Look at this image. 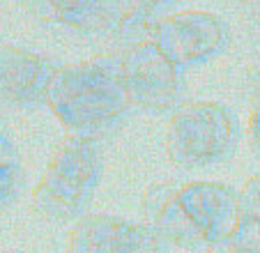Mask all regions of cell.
<instances>
[{
  "label": "cell",
  "mask_w": 260,
  "mask_h": 253,
  "mask_svg": "<svg viewBox=\"0 0 260 253\" xmlns=\"http://www.w3.org/2000/svg\"><path fill=\"white\" fill-rule=\"evenodd\" d=\"M46 108L62 122L67 134L99 141L132 108L120 53L55 67L46 90Z\"/></svg>",
  "instance_id": "6da1fadb"
},
{
  "label": "cell",
  "mask_w": 260,
  "mask_h": 253,
  "mask_svg": "<svg viewBox=\"0 0 260 253\" xmlns=\"http://www.w3.org/2000/svg\"><path fill=\"white\" fill-rule=\"evenodd\" d=\"M102 177V154L97 141L67 136L55 145L42 180L32 189L30 207L51 221H79L85 216Z\"/></svg>",
  "instance_id": "7a4b0ae2"
},
{
  "label": "cell",
  "mask_w": 260,
  "mask_h": 253,
  "mask_svg": "<svg viewBox=\"0 0 260 253\" xmlns=\"http://www.w3.org/2000/svg\"><path fill=\"white\" fill-rule=\"evenodd\" d=\"M237 141L240 124L219 102L180 104L166 122V154L180 168H203L226 159Z\"/></svg>",
  "instance_id": "3957f363"
},
{
  "label": "cell",
  "mask_w": 260,
  "mask_h": 253,
  "mask_svg": "<svg viewBox=\"0 0 260 253\" xmlns=\"http://www.w3.org/2000/svg\"><path fill=\"white\" fill-rule=\"evenodd\" d=\"M122 76L132 106L150 113H173L182 104L184 69L177 67L152 39L120 53Z\"/></svg>",
  "instance_id": "277c9868"
},
{
  "label": "cell",
  "mask_w": 260,
  "mask_h": 253,
  "mask_svg": "<svg viewBox=\"0 0 260 253\" xmlns=\"http://www.w3.org/2000/svg\"><path fill=\"white\" fill-rule=\"evenodd\" d=\"M152 42L177 67L187 69L207 62L226 49L228 30L212 12H173L157 23Z\"/></svg>",
  "instance_id": "5b68a950"
},
{
  "label": "cell",
  "mask_w": 260,
  "mask_h": 253,
  "mask_svg": "<svg viewBox=\"0 0 260 253\" xmlns=\"http://www.w3.org/2000/svg\"><path fill=\"white\" fill-rule=\"evenodd\" d=\"M55 65L23 46H0V108L46 106V90Z\"/></svg>",
  "instance_id": "8992f818"
},
{
  "label": "cell",
  "mask_w": 260,
  "mask_h": 253,
  "mask_svg": "<svg viewBox=\"0 0 260 253\" xmlns=\"http://www.w3.org/2000/svg\"><path fill=\"white\" fill-rule=\"evenodd\" d=\"M177 198L207 239V246L226 237L240 221V191L228 184L177 182Z\"/></svg>",
  "instance_id": "52a82bcc"
},
{
  "label": "cell",
  "mask_w": 260,
  "mask_h": 253,
  "mask_svg": "<svg viewBox=\"0 0 260 253\" xmlns=\"http://www.w3.org/2000/svg\"><path fill=\"white\" fill-rule=\"evenodd\" d=\"M32 19L79 35H111L122 0H23Z\"/></svg>",
  "instance_id": "ba28073f"
},
{
  "label": "cell",
  "mask_w": 260,
  "mask_h": 253,
  "mask_svg": "<svg viewBox=\"0 0 260 253\" xmlns=\"http://www.w3.org/2000/svg\"><path fill=\"white\" fill-rule=\"evenodd\" d=\"M132 221L115 214H85L69 235V253H118Z\"/></svg>",
  "instance_id": "9c48e42d"
},
{
  "label": "cell",
  "mask_w": 260,
  "mask_h": 253,
  "mask_svg": "<svg viewBox=\"0 0 260 253\" xmlns=\"http://www.w3.org/2000/svg\"><path fill=\"white\" fill-rule=\"evenodd\" d=\"M205 253H260V224L240 216L235 228L205 248Z\"/></svg>",
  "instance_id": "30bf717a"
},
{
  "label": "cell",
  "mask_w": 260,
  "mask_h": 253,
  "mask_svg": "<svg viewBox=\"0 0 260 253\" xmlns=\"http://www.w3.org/2000/svg\"><path fill=\"white\" fill-rule=\"evenodd\" d=\"M118 253H168V244L150 226L132 221Z\"/></svg>",
  "instance_id": "8fae6325"
},
{
  "label": "cell",
  "mask_w": 260,
  "mask_h": 253,
  "mask_svg": "<svg viewBox=\"0 0 260 253\" xmlns=\"http://www.w3.org/2000/svg\"><path fill=\"white\" fill-rule=\"evenodd\" d=\"M23 189V168L21 164L0 166V209L10 207Z\"/></svg>",
  "instance_id": "7c38bea8"
},
{
  "label": "cell",
  "mask_w": 260,
  "mask_h": 253,
  "mask_svg": "<svg viewBox=\"0 0 260 253\" xmlns=\"http://www.w3.org/2000/svg\"><path fill=\"white\" fill-rule=\"evenodd\" d=\"M240 216L260 224V171L251 175L240 189Z\"/></svg>",
  "instance_id": "4fadbf2b"
},
{
  "label": "cell",
  "mask_w": 260,
  "mask_h": 253,
  "mask_svg": "<svg viewBox=\"0 0 260 253\" xmlns=\"http://www.w3.org/2000/svg\"><path fill=\"white\" fill-rule=\"evenodd\" d=\"M249 150L253 152V156L260 161V94L255 97L253 108L249 113V122H246V134H244Z\"/></svg>",
  "instance_id": "5bb4252c"
},
{
  "label": "cell",
  "mask_w": 260,
  "mask_h": 253,
  "mask_svg": "<svg viewBox=\"0 0 260 253\" xmlns=\"http://www.w3.org/2000/svg\"><path fill=\"white\" fill-rule=\"evenodd\" d=\"M14 164H21V156L10 132H7L5 120L0 115V166H14Z\"/></svg>",
  "instance_id": "9a60e30c"
},
{
  "label": "cell",
  "mask_w": 260,
  "mask_h": 253,
  "mask_svg": "<svg viewBox=\"0 0 260 253\" xmlns=\"http://www.w3.org/2000/svg\"><path fill=\"white\" fill-rule=\"evenodd\" d=\"M251 74H253L251 83L255 85V90H258V94H260V67H251ZM258 94H255V97H258Z\"/></svg>",
  "instance_id": "2e32d148"
},
{
  "label": "cell",
  "mask_w": 260,
  "mask_h": 253,
  "mask_svg": "<svg viewBox=\"0 0 260 253\" xmlns=\"http://www.w3.org/2000/svg\"><path fill=\"white\" fill-rule=\"evenodd\" d=\"M0 253H23V251H16V248H10V251H0Z\"/></svg>",
  "instance_id": "e0dca14e"
},
{
  "label": "cell",
  "mask_w": 260,
  "mask_h": 253,
  "mask_svg": "<svg viewBox=\"0 0 260 253\" xmlns=\"http://www.w3.org/2000/svg\"><path fill=\"white\" fill-rule=\"evenodd\" d=\"M255 3H260V0H255Z\"/></svg>",
  "instance_id": "ac0fdd59"
}]
</instances>
